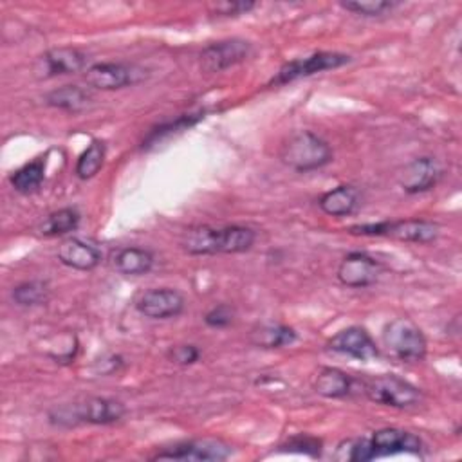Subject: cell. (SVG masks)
Returning a JSON list of instances; mask_svg holds the SVG:
<instances>
[{
  "label": "cell",
  "instance_id": "cell-1",
  "mask_svg": "<svg viewBox=\"0 0 462 462\" xmlns=\"http://www.w3.org/2000/svg\"><path fill=\"white\" fill-rule=\"evenodd\" d=\"M256 233L247 226H195L182 233L179 245L188 254H236L253 247Z\"/></svg>",
  "mask_w": 462,
  "mask_h": 462
},
{
  "label": "cell",
  "instance_id": "cell-2",
  "mask_svg": "<svg viewBox=\"0 0 462 462\" xmlns=\"http://www.w3.org/2000/svg\"><path fill=\"white\" fill-rule=\"evenodd\" d=\"M343 444L348 448V451L341 458L354 462H366L395 453L419 455L422 449V442L417 435L399 428H381L374 431L368 439L346 440Z\"/></svg>",
  "mask_w": 462,
  "mask_h": 462
},
{
  "label": "cell",
  "instance_id": "cell-3",
  "mask_svg": "<svg viewBox=\"0 0 462 462\" xmlns=\"http://www.w3.org/2000/svg\"><path fill=\"white\" fill-rule=\"evenodd\" d=\"M278 155L287 168L307 173L327 166L332 161L334 153L330 144L323 137L309 130H301L283 141Z\"/></svg>",
  "mask_w": 462,
  "mask_h": 462
},
{
  "label": "cell",
  "instance_id": "cell-4",
  "mask_svg": "<svg viewBox=\"0 0 462 462\" xmlns=\"http://www.w3.org/2000/svg\"><path fill=\"white\" fill-rule=\"evenodd\" d=\"M126 413L123 402L108 397H88L81 402L65 404L49 413L51 422L60 426H74V424H114L121 420Z\"/></svg>",
  "mask_w": 462,
  "mask_h": 462
},
{
  "label": "cell",
  "instance_id": "cell-5",
  "mask_svg": "<svg viewBox=\"0 0 462 462\" xmlns=\"http://www.w3.org/2000/svg\"><path fill=\"white\" fill-rule=\"evenodd\" d=\"M381 339L388 356L401 363H419L426 357L428 341L410 318H395L388 321Z\"/></svg>",
  "mask_w": 462,
  "mask_h": 462
},
{
  "label": "cell",
  "instance_id": "cell-6",
  "mask_svg": "<svg viewBox=\"0 0 462 462\" xmlns=\"http://www.w3.org/2000/svg\"><path fill=\"white\" fill-rule=\"evenodd\" d=\"M352 235L365 236H388L401 242H415V244H430L439 236V226L430 220L408 218V220H386L377 224H359L348 229Z\"/></svg>",
  "mask_w": 462,
  "mask_h": 462
},
{
  "label": "cell",
  "instance_id": "cell-7",
  "mask_svg": "<svg viewBox=\"0 0 462 462\" xmlns=\"http://www.w3.org/2000/svg\"><path fill=\"white\" fill-rule=\"evenodd\" d=\"M365 395L372 402L390 408H410L420 401V390L417 386L392 374L370 377L365 383Z\"/></svg>",
  "mask_w": 462,
  "mask_h": 462
},
{
  "label": "cell",
  "instance_id": "cell-8",
  "mask_svg": "<svg viewBox=\"0 0 462 462\" xmlns=\"http://www.w3.org/2000/svg\"><path fill=\"white\" fill-rule=\"evenodd\" d=\"M231 453H233V448L220 439H191V440H182L157 451L152 457V460H182V462L217 460L218 462L231 457Z\"/></svg>",
  "mask_w": 462,
  "mask_h": 462
},
{
  "label": "cell",
  "instance_id": "cell-9",
  "mask_svg": "<svg viewBox=\"0 0 462 462\" xmlns=\"http://www.w3.org/2000/svg\"><path fill=\"white\" fill-rule=\"evenodd\" d=\"M350 61L348 54L343 52H328V51H319L305 58H296L280 67L276 76L271 79V85H283L291 83L300 78L312 76L316 72H325L332 69H339Z\"/></svg>",
  "mask_w": 462,
  "mask_h": 462
},
{
  "label": "cell",
  "instance_id": "cell-10",
  "mask_svg": "<svg viewBox=\"0 0 462 462\" xmlns=\"http://www.w3.org/2000/svg\"><path fill=\"white\" fill-rule=\"evenodd\" d=\"M251 51H253L251 43L242 38H229V40L209 43L200 51V56H199L200 69L208 74L222 72L229 67H235L245 61L251 56Z\"/></svg>",
  "mask_w": 462,
  "mask_h": 462
},
{
  "label": "cell",
  "instance_id": "cell-11",
  "mask_svg": "<svg viewBox=\"0 0 462 462\" xmlns=\"http://www.w3.org/2000/svg\"><path fill=\"white\" fill-rule=\"evenodd\" d=\"M144 70L135 65L103 61L87 67L85 81L88 87L97 90H117L128 85H135L144 79Z\"/></svg>",
  "mask_w": 462,
  "mask_h": 462
},
{
  "label": "cell",
  "instance_id": "cell-12",
  "mask_svg": "<svg viewBox=\"0 0 462 462\" xmlns=\"http://www.w3.org/2000/svg\"><path fill=\"white\" fill-rule=\"evenodd\" d=\"M135 310L150 319H170L177 318L184 307V296L171 287H155L141 292L135 298Z\"/></svg>",
  "mask_w": 462,
  "mask_h": 462
},
{
  "label": "cell",
  "instance_id": "cell-13",
  "mask_svg": "<svg viewBox=\"0 0 462 462\" xmlns=\"http://www.w3.org/2000/svg\"><path fill=\"white\" fill-rule=\"evenodd\" d=\"M381 273H383V263L379 260H375L366 253L354 251L341 260L337 267V280L345 287L363 289V287L374 285L379 280Z\"/></svg>",
  "mask_w": 462,
  "mask_h": 462
},
{
  "label": "cell",
  "instance_id": "cell-14",
  "mask_svg": "<svg viewBox=\"0 0 462 462\" xmlns=\"http://www.w3.org/2000/svg\"><path fill=\"white\" fill-rule=\"evenodd\" d=\"M87 54L76 47H54L38 58L34 72L38 78L69 76L87 70Z\"/></svg>",
  "mask_w": 462,
  "mask_h": 462
},
{
  "label": "cell",
  "instance_id": "cell-15",
  "mask_svg": "<svg viewBox=\"0 0 462 462\" xmlns=\"http://www.w3.org/2000/svg\"><path fill=\"white\" fill-rule=\"evenodd\" d=\"M440 177H442L440 162L433 157L422 155V157L413 159L401 170L397 182L404 193L417 195V193H424V191L435 188L437 182L440 180Z\"/></svg>",
  "mask_w": 462,
  "mask_h": 462
},
{
  "label": "cell",
  "instance_id": "cell-16",
  "mask_svg": "<svg viewBox=\"0 0 462 462\" xmlns=\"http://www.w3.org/2000/svg\"><path fill=\"white\" fill-rule=\"evenodd\" d=\"M327 348L357 361H370L379 356V348L372 339V336L363 327H357V325H352L336 332L327 341Z\"/></svg>",
  "mask_w": 462,
  "mask_h": 462
},
{
  "label": "cell",
  "instance_id": "cell-17",
  "mask_svg": "<svg viewBox=\"0 0 462 462\" xmlns=\"http://www.w3.org/2000/svg\"><path fill=\"white\" fill-rule=\"evenodd\" d=\"M56 256L63 265L70 269L92 271L99 265L103 254L90 242H85L81 238H67L58 245Z\"/></svg>",
  "mask_w": 462,
  "mask_h": 462
},
{
  "label": "cell",
  "instance_id": "cell-18",
  "mask_svg": "<svg viewBox=\"0 0 462 462\" xmlns=\"http://www.w3.org/2000/svg\"><path fill=\"white\" fill-rule=\"evenodd\" d=\"M361 204V193L352 184H341L334 189L325 191L318 199L319 209L328 217H346L352 215Z\"/></svg>",
  "mask_w": 462,
  "mask_h": 462
},
{
  "label": "cell",
  "instance_id": "cell-19",
  "mask_svg": "<svg viewBox=\"0 0 462 462\" xmlns=\"http://www.w3.org/2000/svg\"><path fill=\"white\" fill-rule=\"evenodd\" d=\"M153 254L144 247H123L114 254V269L123 276H141L152 271L153 267Z\"/></svg>",
  "mask_w": 462,
  "mask_h": 462
},
{
  "label": "cell",
  "instance_id": "cell-20",
  "mask_svg": "<svg viewBox=\"0 0 462 462\" xmlns=\"http://www.w3.org/2000/svg\"><path fill=\"white\" fill-rule=\"evenodd\" d=\"M296 339H298L296 330L283 323H262V325L254 327L249 334V341L254 346L265 348V350L292 345Z\"/></svg>",
  "mask_w": 462,
  "mask_h": 462
},
{
  "label": "cell",
  "instance_id": "cell-21",
  "mask_svg": "<svg viewBox=\"0 0 462 462\" xmlns=\"http://www.w3.org/2000/svg\"><path fill=\"white\" fill-rule=\"evenodd\" d=\"M314 392L327 399H341L352 392V377L339 368H321L314 379Z\"/></svg>",
  "mask_w": 462,
  "mask_h": 462
},
{
  "label": "cell",
  "instance_id": "cell-22",
  "mask_svg": "<svg viewBox=\"0 0 462 462\" xmlns=\"http://www.w3.org/2000/svg\"><path fill=\"white\" fill-rule=\"evenodd\" d=\"M90 99H92L90 94L78 85H63L60 88L51 90L45 96V103L49 106L72 112V114L85 110L90 105Z\"/></svg>",
  "mask_w": 462,
  "mask_h": 462
},
{
  "label": "cell",
  "instance_id": "cell-23",
  "mask_svg": "<svg viewBox=\"0 0 462 462\" xmlns=\"http://www.w3.org/2000/svg\"><path fill=\"white\" fill-rule=\"evenodd\" d=\"M43 177H45V162L42 159H34L20 166L18 170H14L9 175V182L14 188V191L27 195L40 188V184L43 182Z\"/></svg>",
  "mask_w": 462,
  "mask_h": 462
},
{
  "label": "cell",
  "instance_id": "cell-24",
  "mask_svg": "<svg viewBox=\"0 0 462 462\" xmlns=\"http://www.w3.org/2000/svg\"><path fill=\"white\" fill-rule=\"evenodd\" d=\"M79 213L74 208H61L58 211H52L45 217V220L40 224L38 231L43 236H61L67 233H72L79 226Z\"/></svg>",
  "mask_w": 462,
  "mask_h": 462
},
{
  "label": "cell",
  "instance_id": "cell-25",
  "mask_svg": "<svg viewBox=\"0 0 462 462\" xmlns=\"http://www.w3.org/2000/svg\"><path fill=\"white\" fill-rule=\"evenodd\" d=\"M105 155H106V146L103 141L99 139H92L90 144L83 150V153L78 157L76 162V175L81 180L92 179L103 166L105 162Z\"/></svg>",
  "mask_w": 462,
  "mask_h": 462
},
{
  "label": "cell",
  "instance_id": "cell-26",
  "mask_svg": "<svg viewBox=\"0 0 462 462\" xmlns=\"http://www.w3.org/2000/svg\"><path fill=\"white\" fill-rule=\"evenodd\" d=\"M11 298L20 307H36L49 300V285L42 280L22 282L11 291Z\"/></svg>",
  "mask_w": 462,
  "mask_h": 462
},
{
  "label": "cell",
  "instance_id": "cell-27",
  "mask_svg": "<svg viewBox=\"0 0 462 462\" xmlns=\"http://www.w3.org/2000/svg\"><path fill=\"white\" fill-rule=\"evenodd\" d=\"M204 117V112H195V114H184L180 117H177L175 121H170V123H164L161 126H157L155 130L150 132L146 143H157L161 141L164 135H171L175 132H182V130H188L189 126H193L197 121H200Z\"/></svg>",
  "mask_w": 462,
  "mask_h": 462
},
{
  "label": "cell",
  "instance_id": "cell-28",
  "mask_svg": "<svg viewBox=\"0 0 462 462\" xmlns=\"http://www.w3.org/2000/svg\"><path fill=\"white\" fill-rule=\"evenodd\" d=\"M343 9L352 11L361 16H381L392 9L397 7L395 2L388 0H366V2H341L339 4Z\"/></svg>",
  "mask_w": 462,
  "mask_h": 462
},
{
  "label": "cell",
  "instance_id": "cell-29",
  "mask_svg": "<svg viewBox=\"0 0 462 462\" xmlns=\"http://www.w3.org/2000/svg\"><path fill=\"white\" fill-rule=\"evenodd\" d=\"M235 319V309L231 305H226V303H220V305H215L213 309H209L204 316V323L211 328H224V327H229Z\"/></svg>",
  "mask_w": 462,
  "mask_h": 462
},
{
  "label": "cell",
  "instance_id": "cell-30",
  "mask_svg": "<svg viewBox=\"0 0 462 462\" xmlns=\"http://www.w3.org/2000/svg\"><path fill=\"white\" fill-rule=\"evenodd\" d=\"M282 448H287L289 451H298V453H307L312 457H318L321 453V440L310 435H296L291 440H287Z\"/></svg>",
  "mask_w": 462,
  "mask_h": 462
},
{
  "label": "cell",
  "instance_id": "cell-31",
  "mask_svg": "<svg viewBox=\"0 0 462 462\" xmlns=\"http://www.w3.org/2000/svg\"><path fill=\"white\" fill-rule=\"evenodd\" d=\"M166 356L171 363L180 365V366H188V365H193V363L199 361L200 350L195 345H177V346H171Z\"/></svg>",
  "mask_w": 462,
  "mask_h": 462
},
{
  "label": "cell",
  "instance_id": "cell-32",
  "mask_svg": "<svg viewBox=\"0 0 462 462\" xmlns=\"http://www.w3.org/2000/svg\"><path fill=\"white\" fill-rule=\"evenodd\" d=\"M254 2H218L211 5V13L218 16H238L254 9Z\"/></svg>",
  "mask_w": 462,
  "mask_h": 462
}]
</instances>
